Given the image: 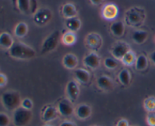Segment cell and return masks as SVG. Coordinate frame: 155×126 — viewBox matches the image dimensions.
I'll use <instances>...</instances> for the list:
<instances>
[{"mask_svg": "<svg viewBox=\"0 0 155 126\" xmlns=\"http://www.w3.org/2000/svg\"><path fill=\"white\" fill-rule=\"evenodd\" d=\"M8 52L11 57L19 60H29L36 56V51L31 46L20 41L14 43Z\"/></svg>", "mask_w": 155, "mask_h": 126, "instance_id": "cell-1", "label": "cell"}, {"mask_svg": "<svg viewBox=\"0 0 155 126\" xmlns=\"http://www.w3.org/2000/svg\"><path fill=\"white\" fill-rule=\"evenodd\" d=\"M145 20V12L140 7H132L126 12L124 21L126 24L131 27H138L142 25Z\"/></svg>", "mask_w": 155, "mask_h": 126, "instance_id": "cell-2", "label": "cell"}, {"mask_svg": "<svg viewBox=\"0 0 155 126\" xmlns=\"http://www.w3.org/2000/svg\"><path fill=\"white\" fill-rule=\"evenodd\" d=\"M1 101L5 109L8 111H15L21 106V95L18 91L7 90L1 96Z\"/></svg>", "mask_w": 155, "mask_h": 126, "instance_id": "cell-3", "label": "cell"}, {"mask_svg": "<svg viewBox=\"0 0 155 126\" xmlns=\"http://www.w3.org/2000/svg\"><path fill=\"white\" fill-rule=\"evenodd\" d=\"M33 112L31 110L18 107L13 112L12 121L15 126H27L31 121Z\"/></svg>", "mask_w": 155, "mask_h": 126, "instance_id": "cell-4", "label": "cell"}, {"mask_svg": "<svg viewBox=\"0 0 155 126\" xmlns=\"http://www.w3.org/2000/svg\"><path fill=\"white\" fill-rule=\"evenodd\" d=\"M59 39H60V32L58 30H54L50 33L42 42L41 46V53L43 55L47 54L55 49L58 44Z\"/></svg>", "mask_w": 155, "mask_h": 126, "instance_id": "cell-5", "label": "cell"}, {"mask_svg": "<svg viewBox=\"0 0 155 126\" xmlns=\"http://www.w3.org/2000/svg\"><path fill=\"white\" fill-rule=\"evenodd\" d=\"M103 39L101 35L98 33H89L85 38V44L92 52H98L102 46Z\"/></svg>", "mask_w": 155, "mask_h": 126, "instance_id": "cell-6", "label": "cell"}, {"mask_svg": "<svg viewBox=\"0 0 155 126\" xmlns=\"http://www.w3.org/2000/svg\"><path fill=\"white\" fill-rule=\"evenodd\" d=\"M52 14L49 9L46 8H41L35 12L33 15V21L39 26L46 25L51 19Z\"/></svg>", "mask_w": 155, "mask_h": 126, "instance_id": "cell-7", "label": "cell"}, {"mask_svg": "<svg viewBox=\"0 0 155 126\" xmlns=\"http://www.w3.org/2000/svg\"><path fill=\"white\" fill-rule=\"evenodd\" d=\"M130 49V46L125 41L119 40L117 41L113 45L111 49V54L114 57V59L121 60L122 58L128 53Z\"/></svg>", "mask_w": 155, "mask_h": 126, "instance_id": "cell-8", "label": "cell"}, {"mask_svg": "<svg viewBox=\"0 0 155 126\" xmlns=\"http://www.w3.org/2000/svg\"><path fill=\"white\" fill-rule=\"evenodd\" d=\"M57 109L59 114L64 117H70L75 112L73 103L69 99H63L59 101Z\"/></svg>", "mask_w": 155, "mask_h": 126, "instance_id": "cell-9", "label": "cell"}, {"mask_svg": "<svg viewBox=\"0 0 155 126\" xmlns=\"http://www.w3.org/2000/svg\"><path fill=\"white\" fill-rule=\"evenodd\" d=\"M83 63L90 69H97L101 64V58L96 52H90L83 58Z\"/></svg>", "mask_w": 155, "mask_h": 126, "instance_id": "cell-10", "label": "cell"}, {"mask_svg": "<svg viewBox=\"0 0 155 126\" xmlns=\"http://www.w3.org/2000/svg\"><path fill=\"white\" fill-rule=\"evenodd\" d=\"M66 94L68 96V99H69L72 103L77 101L80 95V87H79L78 82L77 80H71L67 83Z\"/></svg>", "mask_w": 155, "mask_h": 126, "instance_id": "cell-11", "label": "cell"}, {"mask_svg": "<svg viewBox=\"0 0 155 126\" xmlns=\"http://www.w3.org/2000/svg\"><path fill=\"white\" fill-rule=\"evenodd\" d=\"M119 13V9L117 5L114 3H107L105 4L101 9V15L104 19L107 21L114 20L117 17Z\"/></svg>", "mask_w": 155, "mask_h": 126, "instance_id": "cell-12", "label": "cell"}, {"mask_svg": "<svg viewBox=\"0 0 155 126\" xmlns=\"http://www.w3.org/2000/svg\"><path fill=\"white\" fill-rule=\"evenodd\" d=\"M76 116L80 120H86L92 115V107L86 103H82L75 109Z\"/></svg>", "mask_w": 155, "mask_h": 126, "instance_id": "cell-13", "label": "cell"}, {"mask_svg": "<svg viewBox=\"0 0 155 126\" xmlns=\"http://www.w3.org/2000/svg\"><path fill=\"white\" fill-rule=\"evenodd\" d=\"M58 115L59 112L57 108L52 106H48L42 112V120L44 122H49L56 119Z\"/></svg>", "mask_w": 155, "mask_h": 126, "instance_id": "cell-14", "label": "cell"}, {"mask_svg": "<svg viewBox=\"0 0 155 126\" xmlns=\"http://www.w3.org/2000/svg\"><path fill=\"white\" fill-rule=\"evenodd\" d=\"M62 63H63L64 68H68V69H76L79 63L78 58L74 53H68L65 56H64L63 59H62Z\"/></svg>", "mask_w": 155, "mask_h": 126, "instance_id": "cell-15", "label": "cell"}, {"mask_svg": "<svg viewBox=\"0 0 155 126\" xmlns=\"http://www.w3.org/2000/svg\"><path fill=\"white\" fill-rule=\"evenodd\" d=\"M74 77L78 83L82 84H87L91 78L90 73L84 68H76L74 71Z\"/></svg>", "mask_w": 155, "mask_h": 126, "instance_id": "cell-16", "label": "cell"}, {"mask_svg": "<svg viewBox=\"0 0 155 126\" xmlns=\"http://www.w3.org/2000/svg\"><path fill=\"white\" fill-rule=\"evenodd\" d=\"M96 84L102 90H109L113 87V80L107 75H101L97 78Z\"/></svg>", "mask_w": 155, "mask_h": 126, "instance_id": "cell-17", "label": "cell"}, {"mask_svg": "<svg viewBox=\"0 0 155 126\" xmlns=\"http://www.w3.org/2000/svg\"><path fill=\"white\" fill-rule=\"evenodd\" d=\"M61 12L65 19L77 17L78 11L73 3H65L61 8Z\"/></svg>", "mask_w": 155, "mask_h": 126, "instance_id": "cell-18", "label": "cell"}, {"mask_svg": "<svg viewBox=\"0 0 155 126\" xmlns=\"http://www.w3.org/2000/svg\"><path fill=\"white\" fill-rule=\"evenodd\" d=\"M110 30L112 34L116 37H121L125 32V25L121 21H117L110 24Z\"/></svg>", "mask_w": 155, "mask_h": 126, "instance_id": "cell-19", "label": "cell"}, {"mask_svg": "<svg viewBox=\"0 0 155 126\" xmlns=\"http://www.w3.org/2000/svg\"><path fill=\"white\" fill-rule=\"evenodd\" d=\"M14 39L12 35L7 32L0 33V47L4 49H10L14 44Z\"/></svg>", "mask_w": 155, "mask_h": 126, "instance_id": "cell-20", "label": "cell"}, {"mask_svg": "<svg viewBox=\"0 0 155 126\" xmlns=\"http://www.w3.org/2000/svg\"><path fill=\"white\" fill-rule=\"evenodd\" d=\"M81 21L78 17H74V18L65 20V26H66L67 29L70 31L74 32V33L80 30L81 27Z\"/></svg>", "mask_w": 155, "mask_h": 126, "instance_id": "cell-21", "label": "cell"}, {"mask_svg": "<svg viewBox=\"0 0 155 126\" xmlns=\"http://www.w3.org/2000/svg\"><path fill=\"white\" fill-rule=\"evenodd\" d=\"M148 33L146 30H136L132 34V39L136 44H142L147 40Z\"/></svg>", "mask_w": 155, "mask_h": 126, "instance_id": "cell-22", "label": "cell"}, {"mask_svg": "<svg viewBox=\"0 0 155 126\" xmlns=\"http://www.w3.org/2000/svg\"><path fill=\"white\" fill-rule=\"evenodd\" d=\"M77 35L74 32L68 31L65 32L61 36V42L66 46H72L77 42Z\"/></svg>", "mask_w": 155, "mask_h": 126, "instance_id": "cell-23", "label": "cell"}, {"mask_svg": "<svg viewBox=\"0 0 155 126\" xmlns=\"http://www.w3.org/2000/svg\"><path fill=\"white\" fill-rule=\"evenodd\" d=\"M28 33V26L25 22H19L15 27L14 33L18 38H23Z\"/></svg>", "mask_w": 155, "mask_h": 126, "instance_id": "cell-24", "label": "cell"}, {"mask_svg": "<svg viewBox=\"0 0 155 126\" xmlns=\"http://www.w3.org/2000/svg\"><path fill=\"white\" fill-rule=\"evenodd\" d=\"M131 74L127 68H124L118 74V80L124 86H128L131 82Z\"/></svg>", "mask_w": 155, "mask_h": 126, "instance_id": "cell-25", "label": "cell"}, {"mask_svg": "<svg viewBox=\"0 0 155 126\" xmlns=\"http://www.w3.org/2000/svg\"><path fill=\"white\" fill-rule=\"evenodd\" d=\"M148 65V59L147 58L146 56H145L144 54L139 55L137 57L136 61V63H135V66L137 71H144L147 68Z\"/></svg>", "mask_w": 155, "mask_h": 126, "instance_id": "cell-26", "label": "cell"}, {"mask_svg": "<svg viewBox=\"0 0 155 126\" xmlns=\"http://www.w3.org/2000/svg\"><path fill=\"white\" fill-rule=\"evenodd\" d=\"M137 57H136V53L133 50H130L124 57L121 59V62L124 64V65H127V66H131L133 64L136 63V61Z\"/></svg>", "mask_w": 155, "mask_h": 126, "instance_id": "cell-27", "label": "cell"}, {"mask_svg": "<svg viewBox=\"0 0 155 126\" xmlns=\"http://www.w3.org/2000/svg\"><path fill=\"white\" fill-rule=\"evenodd\" d=\"M144 108L148 112L155 111V97L153 96L148 97L144 100Z\"/></svg>", "mask_w": 155, "mask_h": 126, "instance_id": "cell-28", "label": "cell"}, {"mask_svg": "<svg viewBox=\"0 0 155 126\" xmlns=\"http://www.w3.org/2000/svg\"><path fill=\"white\" fill-rule=\"evenodd\" d=\"M17 5L20 12L27 14L30 9V0H17Z\"/></svg>", "mask_w": 155, "mask_h": 126, "instance_id": "cell-29", "label": "cell"}, {"mask_svg": "<svg viewBox=\"0 0 155 126\" xmlns=\"http://www.w3.org/2000/svg\"><path fill=\"white\" fill-rule=\"evenodd\" d=\"M104 65L107 69L114 70L116 69L118 66V62L112 58H106L104 60Z\"/></svg>", "mask_w": 155, "mask_h": 126, "instance_id": "cell-30", "label": "cell"}, {"mask_svg": "<svg viewBox=\"0 0 155 126\" xmlns=\"http://www.w3.org/2000/svg\"><path fill=\"white\" fill-rule=\"evenodd\" d=\"M10 121V118L7 114L0 112V126H8Z\"/></svg>", "mask_w": 155, "mask_h": 126, "instance_id": "cell-31", "label": "cell"}, {"mask_svg": "<svg viewBox=\"0 0 155 126\" xmlns=\"http://www.w3.org/2000/svg\"><path fill=\"white\" fill-rule=\"evenodd\" d=\"M21 106L26 109L31 110L33 107V101H32V100H30V98H24V100H22V101H21Z\"/></svg>", "mask_w": 155, "mask_h": 126, "instance_id": "cell-32", "label": "cell"}, {"mask_svg": "<svg viewBox=\"0 0 155 126\" xmlns=\"http://www.w3.org/2000/svg\"><path fill=\"white\" fill-rule=\"evenodd\" d=\"M146 121L149 126H155V111L148 112L146 117Z\"/></svg>", "mask_w": 155, "mask_h": 126, "instance_id": "cell-33", "label": "cell"}, {"mask_svg": "<svg viewBox=\"0 0 155 126\" xmlns=\"http://www.w3.org/2000/svg\"><path fill=\"white\" fill-rule=\"evenodd\" d=\"M8 82V78L4 74H2L0 73V87H5L7 84Z\"/></svg>", "mask_w": 155, "mask_h": 126, "instance_id": "cell-34", "label": "cell"}, {"mask_svg": "<svg viewBox=\"0 0 155 126\" xmlns=\"http://www.w3.org/2000/svg\"><path fill=\"white\" fill-rule=\"evenodd\" d=\"M116 126H130L128 120L126 118H120L117 123Z\"/></svg>", "mask_w": 155, "mask_h": 126, "instance_id": "cell-35", "label": "cell"}, {"mask_svg": "<svg viewBox=\"0 0 155 126\" xmlns=\"http://www.w3.org/2000/svg\"><path fill=\"white\" fill-rule=\"evenodd\" d=\"M59 126H77V124H76V123H74V121L66 120V121H62Z\"/></svg>", "mask_w": 155, "mask_h": 126, "instance_id": "cell-36", "label": "cell"}, {"mask_svg": "<svg viewBox=\"0 0 155 126\" xmlns=\"http://www.w3.org/2000/svg\"><path fill=\"white\" fill-rule=\"evenodd\" d=\"M104 0H90V2L92 3L93 5H98L101 4Z\"/></svg>", "mask_w": 155, "mask_h": 126, "instance_id": "cell-37", "label": "cell"}, {"mask_svg": "<svg viewBox=\"0 0 155 126\" xmlns=\"http://www.w3.org/2000/svg\"><path fill=\"white\" fill-rule=\"evenodd\" d=\"M150 59H151V62L155 65V51H154L153 53H151V54H150Z\"/></svg>", "mask_w": 155, "mask_h": 126, "instance_id": "cell-38", "label": "cell"}, {"mask_svg": "<svg viewBox=\"0 0 155 126\" xmlns=\"http://www.w3.org/2000/svg\"><path fill=\"white\" fill-rule=\"evenodd\" d=\"M42 126H53V125H51V124H44V125H42Z\"/></svg>", "mask_w": 155, "mask_h": 126, "instance_id": "cell-39", "label": "cell"}, {"mask_svg": "<svg viewBox=\"0 0 155 126\" xmlns=\"http://www.w3.org/2000/svg\"><path fill=\"white\" fill-rule=\"evenodd\" d=\"M95 126H96V125H95Z\"/></svg>", "mask_w": 155, "mask_h": 126, "instance_id": "cell-40", "label": "cell"}]
</instances>
